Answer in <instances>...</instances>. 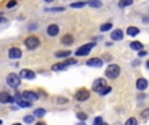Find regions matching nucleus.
<instances>
[{
	"mask_svg": "<svg viewBox=\"0 0 149 125\" xmlns=\"http://www.w3.org/2000/svg\"><path fill=\"white\" fill-rule=\"evenodd\" d=\"M107 78H111V80H115L118 76L120 74V67L116 64H110L109 67L106 68V72H105Z\"/></svg>",
	"mask_w": 149,
	"mask_h": 125,
	"instance_id": "f257e3e1",
	"label": "nucleus"
},
{
	"mask_svg": "<svg viewBox=\"0 0 149 125\" xmlns=\"http://www.w3.org/2000/svg\"><path fill=\"white\" fill-rule=\"evenodd\" d=\"M94 46H96V42H91V43L84 44V46L78 47V48L76 49L75 55H76V56H78V57H81V56H86V55H88L89 52L91 51V48H93Z\"/></svg>",
	"mask_w": 149,
	"mask_h": 125,
	"instance_id": "f03ea898",
	"label": "nucleus"
},
{
	"mask_svg": "<svg viewBox=\"0 0 149 125\" xmlns=\"http://www.w3.org/2000/svg\"><path fill=\"white\" fill-rule=\"evenodd\" d=\"M7 83L9 87L17 89L21 83V77L17 76L16 73H10V74H8V77H7Z\"/></svg>",
	"mask_w": 149,
	"mask_h": 125,
	"instance_id": "7ed1b4c3",
	"label": "nucleus"
},
{
	"mask_svg": "<svg viewBox=\"0 0 149 125\" xmlns=\"http://www.w3.org/2000/svg\"><path fill=\"white\" fill-rule=\"evenodd\" d=\"M25 46H26V48H29V49L37 48V47L39 46V39L37 38V36H34V35L28 36V38L25 39Z\"/></svg>",
	"mask_w": 149,
	"mask_h": 125,
	"instance_id": "20e7f679",
	"label": "nucleus"
},
{
	"mask_svg": "<svg viewBox=\"0 0 149 125\" xmlns=\"http://www.w3.org/2000/svg\"><path fill=\"white\" fill-rule=\"evenodd\" d=\"M105 87H106V80H103V78H97V80L94 81V83H93V90L96 91V93L101 94V91L103 90Z\"/></svg>",
	"mask_w": 149,
	"mask_h": 125,
	"instance_id": "39448f33",
	"label": "nucleus"
},
{
	"mask_svg": "<svg viewBox=\"0 0 149 125\" xmlns=\"http://www.w3.org/2000/svg\"><path fill=\"white\" fill-rule=\"evenodd\" d=\"M89 96H90V93H89L86 89H81V90H78L77 93H76L75 98H76V100H78V102H85L86 99H89Z\"/></svg>",
	"mask_w": 149,
	"mask_h": 125,
	"instance_id": "423d86ee",
	"label": "nucleus"
},
{
	"mask_svg": "<svg viewBox=\"0 0 149 125\" xmlns=\"http://www.w3.org/2000/svg\"><path fill=\"white\" fill-rule=\"evenodd\" d=\"M86 65L88 67H91V68H101L103 65V61H102L99 57H91L86 61Z\"/></svg>",
	"mask_w": 149,
	"mask_h": 125,
	"instance_id": "0eeeda50",
	"label": "nucleus"
},
{
	"mask_svg": "<svg viewBox=\"0 0 149 125\" xmlns=\"http://www.w3.org/2000/svg\"><path fill=\"white\" fill-rule=\"evenodd\" d=\"M21 56H22V52H21V49L17 48V47H12V48H9V51H8V57H9V59H20Z\"/></svg>",
	"mask_w": 149,
	"mask_h": 125,
	"instance_id": "6e6552de",
	"label": "nucleus"
},
{
	"mask_svg": "<svg viewBox=\"0 0 149 125\" xmlns=\"http://www.w3.org/2000/svg\"><path fill=\"white\" fill-rule=\"evenodd\" d=\"M20 77L24 80H34L35 78V73L30 69H22L20 72Z\"/></svg>",
	"mask_w": 149,
	"mask_h": 125,
	"instance_id": "1a4fd4ad",
	"label": "nucleus"
},
{
	"mask_svg": "<svg viewBox=\"0 0 149 125\" xmlns=\"http://www.w3.org/2000/svg\"><path fill=\"white\" fill-rule=\"evenodd\" d=\"M21 98L26 99V100H29V102H34L38 99V95H37L34 91H24V93H21Z\"/></svg>",
	"mask_w": 149,
	"mask_h": 125,
	"instance_id": "9d476101",
	"label": "nucleus"
},
{
	"mask_svg": "<svg viewBox=\"0 0 149 125\" xmlns=\"http://www.w3.org/2000/svg\"><path fill=\"white\" fill-rule=\"evenodd\" d=\"M16 99L7 93H0V103H13Z\"/></svg>",
	"mask_w": 149,
	"mask_h": 125,
	"instance_id": "9b49d317",
	"label": "nucleus"
},
{
	"mask_svg": "<svg viewBox=\"0 0 149 125\" xmlns=\"http://www.w3.org/2000/svg\"><path fill=\"white\" fill-rule=\"evenodd\" d=\"M136 87H137V90H140V91L145 90V89L148 87V81H146L145 78H139V80L136 81Z\"/></svg>",
	"mask_w": 149,
	"mask_h": 125,
	"instance_id": "f8f14e48",
	"label": "nucleus"
},
{
	"mask_svg": "<svg viewBox=\"0 0 149 125\" xmlns=\"http://www.w3.org/2000/svg\"><path fill=\"white\" fill-rule=\"evenodd\" d=\"M47 34H49L50 36H55L59 34V26L55 25V23H52V25H50L49 27H47Z\"/></svg>",
	"mask_w": 149,
	"mask_h": 125,
	"instance_id": "ddd939ff",
	"label": "nucleus"
},
{
	"mask_svg": "<svg viewBox=\"0 0 149 125\" xmlns=\"http://www.w3.org/2000/svg\"><path fill=\"white\" fill-rule=\"evenodd\" d=\"M21 98V95H17V104H18V107H21V108H29L30 107V102L29 100H26V99H20Z\"/></svg>",
	"mask_w": 149,
	"mask_h": 125,
	"instance_id": "4468645a",
	"label": "nucleus"
},
{
	"mask_svg": "<svg viewBox=\"0 0 149 125\" xmlns=\"http://www.w3.org/2000/svg\"><path fill=\"white\" fill-rule=\"evenodd\" d=\"M111 39H112V41H122V39H123V31L119 30V29L114 30L111 33Z\"/></svg>",
	"mask_w": 149,
	"mask_h": 125,
	"instance_id": "2eb2a0df",
	"label": "nucleus"
},
{
	"mask_svg": "<svg viewBox=\"0 0 149 125\" xmlns=\"http://www.w3.org/2000/svg\"><path fill=\"white\" fill-rule=\"evenodd\" d=\"M51 69L54 70V72H60V70L67 69V65H65L64 62H58V64H54V65H52Z\"/></svg>",
	"mask_w": 149,
	"mask_h": 125,
	"instance_id": "dca6fc26",
	"label": "nucleus"
},
{
	"mask_svg": "<svg viewBox=\"0 0 149 125\" xmlns=\"http://www.w3.org/2000/svg\"><path fill=\"white\" fill-rule=\"evenodd\" d=\"M62 43L67 44V46H71V44L73 43V36L72 35H64L62 38Z\"/></svg>",
	"mask_w": 149,
	"mask_h": 125,
	"instance_id": "f3484780",
	"label": "nucleus"
},
{
	"mask_svg": "<svg viewBox=\"0 0 149 125\" xmlns=\"http://www.w3.org/2000/svg\"><path fill=\"white\" fill-rule=\"evenodd\" d=\"M139 33H140V30H139L137 27H135V26H130V27L127 29V34H128V35H131V36L137 35Z\"/></svg>",
	"mask_w": 149,
	"mask_h": 125,
	"instance_id": "a211bd4d",
	"label": "nucleus"
},
{
	"mask_svg": "<svg viewBox=\"0 0 149 125\" xmlns=\"http://www.w3.org/2000/svg\"><path fill=\"white\" fill-rule=\"evenodd\" d=\"M133 0H119V8H125V7H130V5H132Z\"/></svg>",
	"mask_w": 149,
	"mask_h": 125,
	"instance_id": "6ab92c4d",
	"label": "nucleus"
},
{
	"mask_svg": "<svg viewBox=\"0 0 149 125\" xmlns=\"http://www.w3.org/2000/svg\"><path fill=\"white\" fill-rule=\"evenodd\" d=\"M88 4L90 5L91 8H101L102 7V3L99 0H89Z\"/></svg>",
	"mask_w": 149,
	"mask_h": 125,
	"instance_id": "aec40b11",
	"label": "nucleus"
},
{
	"mask_svg": "<svg viewBox=\"0 0 149 125\" xmlns=\"http://www.w3.org/2000/svg\"><path fill=\"white\" fill-rule=\"evenodd\" d=\"M131 48L135 51H140V49H143V44L140 42H131Z\"/></svg>",
	"mask_w": 149,
	"mask_h": 125,
	"instance_id": "412c9836",
	"label": "nucleus"
},
{
	"mask_svg": "<svg viewBox=\"0 0 149 125\" xmlns=\"http://www.w3.org/2000/svg\"><path fill=\"white\" fill-rule=\"evenodd\" d=\"M44 113H46V109H43V108H37L34 111V116L35 117H43Z\"/></svg>",
	"mask_w": 149,
	"mask_h": 125,
	"instance_id": "4be33fe9",
	"label": "nucleus"
},
{
	"mask_svg": "<svg viewBox=\"0 0 149 125\" xmlns=\"http://www.w3.org/2000/svg\"><path fill=\"white\" fill-rule=\"evenodd\" d=\"M71 55V51H59L55 54L56 57H68Z\"/></svg>",
	"mask_w": 149,
	"mask_h": 125,
	"instance_id": "5701e85b",
	"label": "nucleus"
},
{
	"mask_svg": "<svg viewBox=\"0 0 149 125\" xmlns=\"http://www.w3.org/2000/svg\"><path fill=\"white\" fill-rule=\"evenodd\" d=\"M112 27V25L110 22H107V23H103V25H101V27H99V30L102 31V33H105V31H109L110 29Z\"/></svg>",
	"mask_w": 149,
	"mask_h": 125,
	"instance_id": "b1692460",
	"label": "nucleus"
},
{
	"mask_svg": "<svg viewBox=\"0 0 149 125\" xmlns=\"http://www.w3.org/2000/svg\"><path fill=\"white\" fill-rule=\"evenodd\" d=\"M24 122H26V124H33V122H35V116H25L24 117Z\"/></svg>",
	"mask_w": 149,
	"mask_h": 125,
	"instance_id": "393cba45",
	"label": "nucleus"
},
{
	"mask_svg": "<svg viewBox=\"0 0 149 125\" xmlns=\"http://www.w3.org/2000/svg\"><path fill=\"white\" fill-rule=\"evenodd\" d=\"M85 4H86V3H85V1H78V3H72V4H71V8H82V7H85Z\"/></svg>",
	"mask_w": 149,
	"mask_h": 125,
	"instance_id": "a878e982",
	"label": "nucleus"
},
{
	"mask_svg": "<svg viewBox=\"0 0 149 125\" xmlns=\"http://www.w3.org/2000/svg\"><path fill=\"white\" fill-rule=\"evenodd\" d=\"M125 124H127V125H136V124H137V120L133 119V117H131V119H128L127 121H125Z\"/></svg>",
	"mask_w": 149,
	"mask_h": 125,
	"instance_id": "bb28decb",
	"label": "nucleus"
},
{
	"mask_svg": "<svg viewBox=\"0 0 149 125\" xmlns=\"http://www.w3.org/2000/svg\"><path fill=\"white\" fill-rule=\"evenodd\" d=\"M110 91H111V87H110V86H106V87L101 91V94H99V95H106V94H109Z\"/></svg>",
	"mask_w": 149,
	"mask_h": 125,
	"instance_id": "cd10ccee",
	"label": "nucleus"
},
{
	"mask_svg": "<svg viewBox=\"0 0 149 125\" xmlns=\"http://www.w3.org/2000/svg\"><path fill=\"white\" fill-rule=\"evenodd\" d=\"M46 10H51V12H62V10H64V8L56 7V8H49V9H46Z\"/></svg>",
	"mask_w": 149,
	"mask_h": 125,
	"instance_id": "c85d7f7f",
	"label": "nucleus"
},
{
	"mask_svg": "<svg viewBox=\"0 0 149 125\" xmlns=\"http://www.w3.org/2000/svg\"><path fill=\"white\" fill-rule=\"evenodd\" d=\"M76 62H77L76 61V59H69V60H65L64 64L68 67V65H73V64H76Z\"/></svg>",
	"mask_w": 149,
	"mask_h": 125,
	"instance_id": "c756f323",
	"label": "nucleus"
},
{
	"mask_svg": "<svg viewBox=\"0 0 149 125\" xmlns=\"http://www.w3.org/2000/svg\"><path fill=\"white\" fill-rule=\"evenodd\" d=\"M77 117H78L80 120H86V119H88V116H86L84 112H80V113H77Z\"/></svg>",
	"mask_w": 149,
	"mask_h": 125,
	"instance_id": "7c9ffc66",
	"label": "nucleus"
},
{
	"mask_svg": "<svg viewBox=\"0 0 149 125\" xmlns=\"http://www.w3.org/2000/svg\"><path fill=\"white\" fill-rule=\"evenodd\" d=\"M103 122V120H102V117H97V119H94V125H99Z\"/></svg>",
	"mask_w": 149,
	"mask_h": 125,
	"instance_id": "2f4dec72",
	"label": "nucleus"
},
{
	"mask_svg": "<svg viewBox=\"0 0 149 125\" xmlns=\"http://www.w3.org/2000/svg\"><path fill=\"white\" fill-rule=\"evenodd\" d=\"M15 5H16V1L13 0V1H9V3H8V4H7V8H13Z\"/></svg>",
	"mask_w": 149,
	"mask_h": 125,
	"instance_id": "473e14b6",
	"label": "nucleus"
},
{
	"mask_svg": "<svg viewBox=\"0 0 149 125\" xmlns=\"http://www.w3.org/2000/svg\"><path fill=\"white\" fill-rule=\"evenodd\" d=\"M68 102V99H65V98H59L58 99V103H67Z\"/></svg>",
	"mask_w": 149,
	"mask_h": 125,
	"instance_id": "72a5a7b5",
	"label": "nucleus"
},
{
	"mask_svg": "<svg viewBox=\"0 0 149 125\" xmlns=\"http://www.w3.org/2000/svg\"><path fill=\"white\" fill-rule=\"evenodd\" d=\"M139 55H140V56H145L146 52H145V51H143V49H140V54H139Z\"/></svg>",
	"mask_w": 149,
	"mask_h": 125,
	"instance_id": "f704fd0d",
	"label": "nucleus"
},
{
	"mask_svg": "<svg viewBox=\"0 0 149 125\" xmlns=\"http://www.w3.org/2000/svg\"><path fill=\"white\" fill-rule=\"evenodd\" d=\"M44 1H46V3H52L54 0H44Z\"/></svg>",
	"mask_w": 149,
	"mask_h": 125,
	"instance_id": "c9c22d12",
	"label": "nucleus"
},
{
	"mask_svg": "<svg viewBox=\"0 0 149 125\" xmlns=\"http://www.w3.org/2000/svg\"><path fill=\"white\" fill-rule=\"evenodd\" d=\"M3 21H5V18H3V17H0V22H3Z\"/></svg>",
	"mask_w": 149,
	"mask_h": 125,
	"instance_id": "e433bc0d",
	"label": "nucleus"
},
{
	"mask_svg": "<svg viewBox=\"0 0 149 125\" xmlns=\"http://www.w3.org/2000/svg\"><path fill=\"white\" fill-rule=\"evenodd\" d=\"M146 68H148V69H149V60H148V61H146Z\"/></svg>",
	"mask_w": 149,
	"mask_h": 125,
	"instance_id": "4c0bfd02",
	"label": "nucleus"
},
{
	"mask_svg": "<svg viewBox=\"0 0 149 125\" xmlns=\"http://www.w3.org/2000/svg\"><path fill=\"white\" fill-rule=\"evenodd\" d=\"M1 122H3V121H1V120H0V124H1Z\"/></svg>",
	"mask_w": 149,
	"mask_h": 125,
	"instance_id": "58836bf2",
	"label": "nucleus"
}]
</instances>
